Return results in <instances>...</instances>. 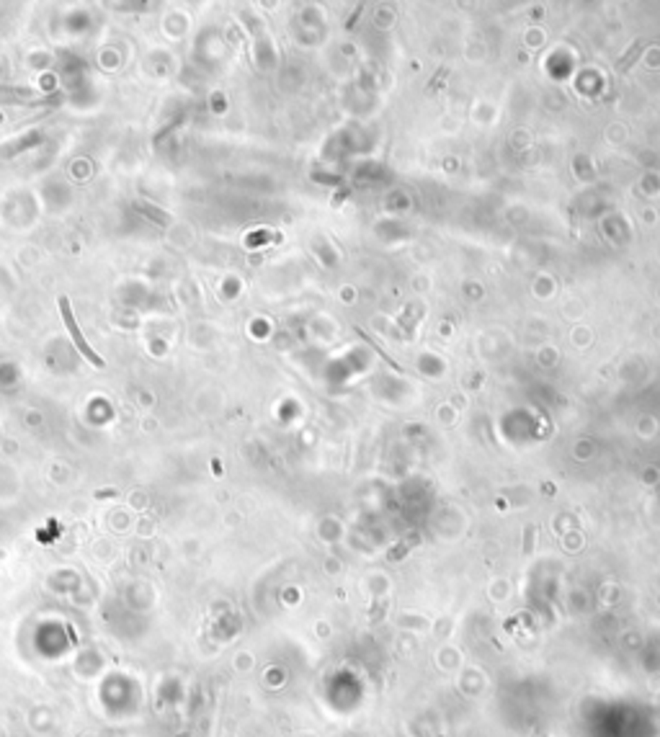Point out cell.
Here are the masks:
<instances>
[{"label":"cell","instance_id":"1","mask_svg":"<svg viewBox=\"0 0 660 737\" xmlns=\"http://www.w3.org/2000/svg\"><path fill=\"white\" fill-rule=\"evenodd\" d=\"M59 315H62V323L68 325V330L70 335H72V343H75V348H78L80 354L88 359L90 364L96 366V369H103V359H101L93 348L88 345V341H86V335H83V330L78 327V323H75V317H72V310H70V299L68 296H59Z\"/></svg>","mask_w":660,"mask_h":737}]
</instances>
